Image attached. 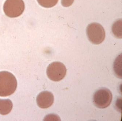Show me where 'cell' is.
<instances>
[{"mask_svg": "<svg viewBox=\"0 0 122 121\" xmlns=\"http://www.w3.org/2000/svg\"><path fill=\"white\" fill-rule=\"evenodd\" d=\"M67 70L64 64L61 62H53L48 66L47 69V74L48 78L54 81H59L64 78Z\"/></svg>", "mask_w": 122, "mask_h": 121, "instance_id": "cell-4", "label": "cell"}, {"mask_svg": "<svg viewBox=\"0 0 122 121\" xmlns=\"http://www.w3.org/2000/svg\"><path fill=\"white\" fill-rule=\"evenodd\" d=\"M13 104L12 102L9 99H0V114L3 115H7L10 112Z\"/></svg>", "mask_w": 122, "mask_h": 121, "instance_id": "cell-6", "label": "cell"}, {"mask_svg": "<svg viewBox=\"0 0 122 121\" xmlns=\"http://www.w3.org/2000/svg\"><path fill=\"white\" fill-rule=\"evenodd\" d=\"M38 1L42 6L50 8L55 6L58 0H38Z\"/></svg>", "mask_w": 122, "mask_h": 121, "instance_id": "cell-8", "label": "cell"}, {"mask_svg": "<svg viewBox=\"0 0 122 121\" xmlns=\"http://www.w3.org/2000/svg\"><path fill=\"white\" fill-rule=\"evenodd\" d=\"M112 98V94L110 90L106 88H101L94 94L93 102L97 108H105L110 105Z\"/></svg>", "mask_w": 122, "mask_h": 121, "instance_id": "cell-3", "label": "cell"}, {"mask_svg": "<svg viewBox=\"0 0 122 121\" xmlns=\"http://www.w3.org/2000/svg\"><path fill=\"white\" fill-rule=\"evenodd\" d=\"M74 0H61V4L63 6L68 7L71 6Z\"/></svg>", "mask_w": 122, "mask_h": 121, "instance_id": "cell-9", "label": "cell"}, {"mask_svg": "<svg viewBox=\"0 0 122 121\" xmlns=\"http://www.w3.org/2000/svg\"><path fill=\"white\" fill-rule=\"evenodd\" d=\"M86 34L90 41L95 45L102 43L105 37L104 28L100 24L97 22L91 23L88 26Z\"/></svg>", "mask_w": 122, "mask_h": 121, "instance_id": "cell-2", "label": "cell"}, {"mask_svg": "<svg viewBox=\"0 0 122 121\" xmlns=\"http://www.w3.org/2000/svg\"><path fill=\"white\" fill-rule=\"evenodd\" d=\"M36 101L37 105L41 108H48L53 104L54 96L50 92L43 91L37 96Z\"/></svg>", "mask_w": 122, "mask_h": 121, "instance_id": "cell-5", "label": "cell"}, {"mask_svg": "<svg viewBox=\"0 0 122 121\" xmlns=\"http://www.w3.org/2000/svg\"><path fill=\"white\" fill-rule=\"evenodd\" d=\"M121 21L117 22L114 24L113 27V31L114 35L117 38H122V31L121 30V25L122 24L120 23Z\"/></svg>", "mask_w": 122, "mask_h": 121, "instance_id": "cell-7", "label": "cell"}, {"mask_svg": "<svg viewBox=\"0 0 122 121\" xmlns=\"http://www.w3.org/2000/svg\"><path fill=\"white\" fill-rule=\"evenodd\" d=\"M17 80L9 72H0V96H7L15 92L17 87Z\"/></svg>", "mask_w": 122, "mask_h": 121, "instance_id": "cell-1", "label": "cell"}]
</instances>
